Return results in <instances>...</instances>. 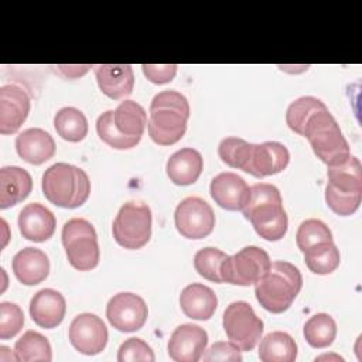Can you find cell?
I'll use <instances>...</instances> for the list:
<instances>
[{
	"instance_id": "cell-1",
	"label": "cell",
	"mask_w": 362,
	"mask_h": 362,
	"mask_svg": "<svg viewBox=\"0 0 362 362\" xmlns=\"http://www.w3.org/2000/svg\"><path fill=\"white\" fill-rule=\"evenodd\" d=\"M242 212L253 225L256 233L266 240H280L287 232V214L283 209L280 191L273 184H253L249 188V198Z\"/></svg>"
},
{
	"instance_id": "cell-2",
	"label": "cell",
	"mask_w": 362,
	"mask_h": 362,
	"mask_svg": "<svg viewBox=\"0 0 362 362\" xmlns=\"http://www.w3.org/2000/svg\"><path fill=\"white\" fill-rule=\"evenodd\" d=\"M147 130L160 146H171L182 139L189 119V103L177 90H163L150 103Z\"/></svg>"
},
{
	"instance_id": "cell-3",
	"label": "cell",
	"mask_w": 362,
	"mask_h": 362,
	"mask_svg": "<svg viewBox=\"0 0 362 362\" xmlns=\"http://www.w3.org/2000/svg\"><path fill=\"white\" fill-rule=\"evenodd\" d=\"M303 287L300 270L290 262L276 260L255 283L259 304L269 313L280 314L290 308Z\"/></svg>"
},
{
	"instance_id": "cell-4",
	"label": "cell",
	"mask_w": 362,
	"mask_h": 362,
	"mask_svg": "<svg viewBox=\"0 0 362 362\" xmlns=\"http://www.w3.org/2000/svg\"><path fill=\"white\" fill-rule=\"evenodd\" d=\"M41 188L51 204L72 209L83 205L89 198L90 181L82 168L68 163H55L42 174Z\"/></svg>"
},
{
	"instance_id": "cell-5",
	"label": "cell",
	"mask_w": 362,
	"mask_h": 362,
	"mask_svg": "<svg viewBox=\"0 0 362 362\" xmlns=\"http://www.w3.org/2000/svg\"><path fill=\"white\" fill-rule=\"evenodd\" d=\"M301 136L307 137L314 154L328 167L339 164L351 156L349 144L327 107L310 116Z\"/></svg>"
},
{
	"instance_id": "cell-6",
	"label": "cell",
	"mask_w": 362,
	"mask_h": 362,
	"mask_svg": "<svg viewBox=\"0 0 362 362\" xmlns=\"http://www.w3.org/2000/svg\"><path fill=\"white\" fill-rule=\"evenodd\" d=\"M62 245L69 264L79 270L88 272L98 266L100 250L98 235L90 222L83 218H72L62 226Z\"/></svg>"
},
{
	"instance_id": "cell-7",
	"label": "cell",
	"mask_w": 362,
	"mask_h": 362,
	"mask_svg": "<svg viewBox=\"0 0 362 362\" xmlns=\"http://www.w3.org/2000/svg\"><path fill=\"white\" fill-rule=\"evenodd\" d=\"M115 240L124 249H140L151 236V211L146 204L126 202L120 206L113 225Z\"/></svg>"
},
{
	"instance_id": "cell-8",
	"label": "cell",
	"mask_w": 362,
	"mask_h": 362,
	"mask_svg": "<svg viewBox=\"0 0 362 362\" xmlns=\"http://www.w3.org/2000/svg\"><path fill=\"white\" fill-rule=\"evenodd\" d=\"M222 325L228 339L240 351H252L263 334V321L246 301H233L225 311Z\"/></svg>"
},
{
	"instance_id": "cell-9",
	"label": "cell",
	"mask_w": 362,
	"mask_h": 362,
	"mask_svg": "<svg viewBox=\"0 0 362 362\" xmlns=\"http://www.w3.org/2000/svg\"><path fill=\"white\" fill-rule=\"evenodd\" d=\"M270 264V257L264 249L246 246L223 260L221 277L222 281L229 284L250 286L269 270Z\"/></svg>"
},
{
	"instance_id": "cell-10",
	"label": "cell",
	"mask_w": 362,
	"mask_h": 362,
	"mask_svg": "<svg viewBox=\"0 0 362 362\" xmlns=\"http://www.w3.org/2000/svg\"><path fill=\"white\" fill-rule=\"evenodd\" d=\"M177 230L187 239L206 238L215 226V214L211 205L199 197H187L175 208Z\"/></svg>"
},
{
	"instance_id": "cell-11",
	"label": "cell",
	"mask_w": 362,
	"mask_h": 362,
	"mask_svg": "<svg viewBox=\"0 0 362 362\" xmlns=\"http://www.w3.org/2000/svg\"><path fill=\"white\" fill-rule=\"evenodd\" d=\"M106 317L117 331L134 332L146 324L148 308L140 296L134 293H117L106 305Z\"/></svg>"
},
{
	"instance_id": "cell-12",
	"label": "cell",
	"mask_w": 362,
	"mask_h": 362,
	"mask_svg": "<svg viewBox=\"0 0 362 362\" xmlns=\"http://www.w3.org/2000/svg\"><path fill=\"white\" fill-rule=\"evenodd\" d=\"M68 337L78 352L96 355L105 349L109 334L105 322L98 315L82 313L71 321Z\"/></svg>"
},
{
	"instance_id": "cell-13",
	"label": "cell",
	"mask_w": 362,
	"mask_h": 362,
	"mask_svg": "<svg viewBox=\"0 0 362 362\" xmlns=\"http://www.w3.org/2000/svg\"><path fill=\"white\" fill-rule=\"evenodd\" d=\"M208 344V334L195 324L178 325L167 345L168 356L177 362H197L201 359Z\"/></svg>"
},
{
	"instance_id": "cell-14",
	"label": "cell",
	"mask_w": 362,
	"mask_h": 362,
	"mask_svg": "<svg viewBox=\"0 0 362 362\" xmlns=\"http://www.w3.org/2000/svg\"><path fill=\"white\" fill-rule=\"evenodd\" d=\"M30 113V98L18 85L0 88V133L13 134L25 122Z\"/></svg>"
},
{
	"instance_id": "cell-15",
	"label": "cell",
	"mask_w": 362,
	"mask_h": 362,
	"mask_svg": "<svg viewBox=\"0 0 362 362\" xmlns=\"http://www.w3.org/2000/svg\"><path fill=\"white\" fill-rule=\"evenodd\" d=\"M288 161L290 153L281 143L264 141L260 144H253L246 173L256 178L274 175L283 171Z\"/></svg>"
},
{
	"instance_id": "cell-16",
	"label": "cell",
	"mask_w": 362,
	"mask_h": 362,
	"mask_svg": "<svg viewBox=\"0 0 362 362\" xmlns=\"http://www.w3.org/2000/svg\"><path fill=\"white\" fill-rule=\"evenodd\" d=\"M249 188L240 175L230 171L218 174L209 185L215 204L228 211H242L249 198Z\"/></svg>"
},
{
	"instance_id": "cell-17",
	"label": "cell",
	"mask_w": 362,
	"mask_h": 362,
	"mask_svg": "<svg viewBox=\"0 0 362 362\" xmlns=\"http://www.w3.org/2000/svg\"><path fill=\"white\" fill-rule=\"evenodd\" d=\"M66 313V301L64 296L54 288H42L37 291L30 301L31 320L41 328L52 329L58 327Z\"/></svg>"
},
{
	"instance_id": "cell-18",
	"label": "cell",
	"mask_w": 362,
	"mask_h": 362,
	"mask_svg": "<svg viewBox=\"0 0 362 362\" xmlns=\"http://www.w3.org/2000/svg\"><path fill=\"white\" fill-rule=\"evenodd\" d=\"M96 82L103 95L110 99L129 96L134 86V74L127 64H100L93 66Z\"/></svg>"
},
{
	"instance_id": "cell-19",
	"label": "cell",
	"mask_w": 362,
	"mask_h": 362,
	"mask_svg": "<svg viewBox=\"0 0 362 362\" xmlns=\"http://www.w3.org/2000/svg\"><path fill=\"white\" fill-rule=\"evenodd\" d=\"M54 214L38 202L27 204L18 214V229L23 238L31 242H45L55 232Z\"/></svg>"
},
{
	"instance_id": "cell-20",
	"label": "cell",
	"mask_w": 362,
	"mask_h": 362,
	"mask_svg": "<svg viewBox=\"0 0 362 362\" xmlns=\"http://www.w3.org/2000/svg\"><path fill=\"white\" fill-rule=\"evenodd\" d=\"M16 150L24 161L40 165L54 157L55 141L48 132L40 127H31L23 130L16 137Z\"/></svg>"
},
{
	"instance_id": "cell-21",
	"label": "cell",
	"mask_w": 362,
	"mask_h": 362,
	"mask_svg": "<svg viewBox=\"0 0 362 362\" xmlns=\"http://www.w3.org/2000/svg\"><path fill=\"white\" fill-rule=\"evenodd\" d=\"M11 267L17 280L25 286H35L49 274L48 256L37 247H24L13 257Z\"/></svg>"
},
{
	"instance_id": "cell-22",
	"label": "cell",
	"mask_w": 362,
	"mask_h": 362,
	"mask_svg": "<svg viewBox=\"0 0 362 362\" xmlns=\"http://www.w3.org/2000/svg\"><path fill=\"white\" fill-rule=\"evenodd\" d=\"M180 305L187 317L205 321L214 315L218 307V297L211 287L201 283H192L182 288L180 294Z\"/></svg>"
},
{
	"instance_id": "cell-23",
	"label": "cell",
	"mask_w": 362,
	"mask_h": 362,
	"mask_svg": "<svg viewBox=\"0 0 362 362\" xmlns=\"http://www.w3.org/2000/svg\"><path fill=\"white\" fill-rule=\"evenodd\" d=\"M33 189V178L27 170L7 165L0 170V208L6 209L24 201Z\"/></svg>"
},
{
	"instance_id": "cell-24",
	"label": "cell",
	"mask_w": 362,
	"mask_h": 362,
	"mask_svg": "<svg viewBox=\"0 0 362 362\" xmlns=\"http://www.w3.org/2000/svg\"><path fill=\"white\" fill-rule=\"evenodd\" d=\"M202 167L204 160L201 153L195 148L185 147L170 156L165 171L170 181L175 185H191L199 178Z\"/></svg>"
},
{
	"instance_id": "cell-25",
	"label": "cell",
	"mask_w": 362,
	"mask_h": 362,
	"mask_svg": "<svg viewBox=\"0 0 362 362\" xmlns=\"http://www.w3.org/2000/svg\"><path fill=\"white\" fill-rule=\"evenodd\" d=\"M328 185L341 192L362 194V165L358 157L349 156L345 161L329 165L327 170Z\"/></svg>"
},
{
	"instance_id": "cell-26",
	"label": "cell",
	"mask_w": 362,
	"mask_h": 362,
	"mask_svg": "<svg viewBox=\"0 0 362 362\" xmlns=\"http://www.w3.org/2000/svg\"><path fill=\"white\" fill-rule=\"evenodd\" d=\"M113 124L122 136L140 140L147 126L146 110L134 100H123L113 110Z\"/></svg>"
},
{
	"instance_id": "cell-27",
	"label": "cell",
	"mask_w": 362,
	"mask_h": 362,
	"mask_svg": "<svg viewBox=\"0 0 362 362\" xmlns=\"http://www.w3.org/2000/svg\"><path fill=\"white\" fill-rule=\"evenodd\" d=\"M296 358L297 344L287 332L273 331L260 341L259 359L263 362H294Z\"/></svg>"
},
{
	"instance_id": "cell-28",
	"label": "cell",
	"mask_w": 362,
	"mask_h": 362,
	"mask_svg": "<svg viewBox=\"0 0 362 362\" xmlns=\"http://www.w3.org/2000/svg\"><path fill=\"white\" fill-rule=\"evenodd\" d=\"M14 352L23 362H49L52 351L49 341L40 332L28 329L14 344Z\"/></svg>"
},
{
	"instance_id": "cell-29",
	"label": "cell",
	"mask_w": 362,
	"mask_h": 362,
	"mask_svg": "<svg viewBox=\"0 0 362 362\" xmlns=\"http://www.w3.org/2000/svg\"><path fill=\"white\" fill-rule=\"evenodd\" d=\"M54 127L64 140L78 143L88 134V120L76 107H62L55 113Z\"/></svg>"
},
{
	"instance_id": "cell-30",
	"label": "cell",
	"mask_w": 362,
	"mask_h": 362,
	"mask_svg": "<svg viewBox=\"0 0 362 362\" xmlns=\"http://www.w3.org/2000/svg\"><path fill=\"white\" fill-rule=\"evenodd\" d=\"M337 337L335 320L325 313L310 317L304 324V338L313 348H327Z\"/></svg>"
},
{
	"instance_id": "cell-31",
	"label": "cell",
	"mask_w": 362,
	"mask_h": 362,
	"mask_svg": "<svg viewBox=\"0 0 362 362\" xmlns=\"http://www.w3.org/2000/svg\"><path fill=\"white\" fill-rule=\"evenodd\" d=\"M304 260L307 267L313 273L329 274L339 266L341 256H339V250L337 249L332 240L304 252Z\"/></svg>"
},
{
	"instance_id": "cell-32",
	"label": "cell",
	"mask_w": 362,
	"mask_h": 362,
	"mask_svg": "<svg viewBox=\"0 0 362 362\" xmlns=\"http://www.w3.org/2000/svg\"><path fill=\"white\" fill-rule=\"evenodd\" d=\"M252 143H247L240 137H225L218 146V154L226 165L232 168H239L246 173L252 154Z\"/></svg>"
},
{
	"instance_id": "cell-33",
	"label": "cell",
	"mask_w": 362,
	"mask_h": 362,
	"mask_svg": "<svg viewBox=\"0 0 362 362\" xmlns=\"http://www.w3.org/2000/svg\"><path fill=\"white\" fill-rule=\"evenodd\" d=\"M296 242L298 249L304 253L313 247L332 242V233L322 221L311 218L300 223L296 233Z\"/></svg>"
},
{
	"instance_id": "cell-34",
	"label": "cell",
	"mask_w": 362,
	"mask_h": 362,
	"mask_svg": "<svg viewBox=\"0 0 362 362\" xmlns=\"http://www.w3.org/2000/svg\"><path fill=\"white\" fill-rule=\"evenodd\" d=\"M324 107L327 106L320 99L314 96H301L288 105L286 112V123L294 133L301 136L304 124L310 116Z\"/></svg>"
},
{
	"instance_id": "cell-35",
	"label": "cell",
	"mask_w": 362,
	"mask_h": 362,
	"mask_svg": "<svg viewBox=\"0 0 362 362\" xmlns=\"http://www.w3.org/2000/svg\"><path fill=\"white\" fill-rule=\"evenodd\" d=\"M228 257L226 253L216 247L199 249L194 256V267L198 274L214 283H223L221 277V266Z\"/></svg>"
},
{
	"instance_id": "cell-36",
	"label": "cell",
	"mask_w": 362,
	"mask_h": 362,
	"mask_svg": "<svg viewBox=\"0 0 362 362\" xmlns=\"http://www.w3.org/2000/svg\"><path fill=\"white\" fill-rule=\"evenodd\" d=\"M96 132L99 139L106 143L107 146L116 150H127L134 147L140 140L139 139H129L122 136L115 124H113V110L103 112L96 120Z\"/></svg>"
},
{
	"instance_id": "cell-37",
	"label": "cell",
	"mask_w": 362,
	"mask_h": 362,
	"mask_svg": "<svg viewBox=\"0 0 362 362\" xmlns=\"http://www.w3.org/2000/svg\"><path fill=\"white\" fill-rule=\"evenodd\" d=\"M362 194H349L341 192L327 184L325 187V202L339 216L352 215L361 205Z\"/></svg>"
},
{
	"instance_id": "cell-38",
	"label": "cell",
	"mask_w": 362,
	"mask_h": 362,
	"mask_svg": "<svg viewBox=\"0 0 362 362\" xmlns=\"http://www.w3.org/2000/svg\"><path fill=\"white\" fill-rule=\"evenodd\" d=\"M24 325L23 310L14 304L4 301L0 304V338L8 339L20 332Z\"/></svg>"
},
{
	"instance_id": "cell-39",
	"label": "cell",
	"mask_w": 362,
	"mask_h": 362,
	"mask_svg": "<svg viewBox=\"0 0 362 362\" xmlns=\"http://www.w3.org/2000/svg\"><path fill=\"white\" fill-rule=\"evenodd\" d=\"M156 359L153 349L147 342L141 338H129L126 339L117 351V361L119 362H153Z\"/></svg>"
},
{
	"instance_id": "cell-40",
	"label": "cell",
	"mask_w": 362,
	"mask_h": 362,
	"mask_svg": "<svg viewBox=\"0 0 362 362\" xmlns=\"http://www.w3.org/2000/svg\"><path fill=\"white\" fill-rule=\"evenodd\" d=\"M201 358L204 361H233V362L242 361L240 349L236 345H233L230 341L229 342L218 341L212 344L209 349L205 354H202Z\"/></svg>"
},
{
	"instance_id": "cell-41",
	"label": "cell",
	"mask_w": 362,
	"mask_h": 362,
	"mask_svg": "<svg viewBox=\"0 0 362 362\" xmlns=\"http://www.w3.org/2000/svg\"><path fill=\"white\" fill-rule=\"evenodd\" d=\"M178 65L175 64H164V65H156V64H143L141 69L144 76L157 85L168 83L174 79L177 74Z\"/></svg>"
}]
</instances>
